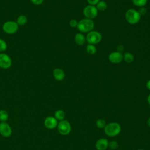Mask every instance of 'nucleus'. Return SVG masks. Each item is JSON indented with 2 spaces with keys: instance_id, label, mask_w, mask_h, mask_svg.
<instances>
[{
  "instance_id": "obj_1",
  "label": "nucleus",
  "mask_w": 150,
  "mask_h": 150,
  "mask_svg": "<svg viewBox=\"0 0 150 150\" xmlns=\"http://www.w3.org/2000/svg\"><path fill=\"white\" fill-rule=\"evenodd\" d=\"M94 28V22L92 19L83 18L78 21L77 28L80 33H87L93 30Z\"/></svg>"
},
{
  "instance_id": "obj_2",
  "label": "nucleus",
  "mask_w": 150,
  "mask_h": 150,
  "mask_svg": "<svg viewBox=\"0 0 150 150\" xmlns=\"http://www.w3.org/2000/svg\"><path fill=\"white\" fill-rule=\"evenodd\" d=\"M141 16L138 11L135 9H128L125 13V19L127 22L131 25L138 23L141 19Z\"/></svg>"
},
{
  "instance_id": "obj_3",
  "label": "nucleus",
  "mask_w": 150,
  "mask_h": 150,
  "mask_svg": "<svg viewBox=\"0 0 150 150\" xmlns=\"http://www.w3.org/2000/svg\"><path fill=\"white\" fill-rule=\"evenodd\" d=\"M104 129L105 134L110 137H114L118 135L121 132V126L117 122H110L105 125Z\"/></svg>"
},
{
  "instance_id": "obj_4",
  "label": "nucleus",
  "mask_w": 150,
  "mask_h": 150,
  "mask_svg": "<svg viewBox=\"0 0 150 150\" xmlns=\"http://www.w3.org/2000/svg\"><path fill=\"white\" fill-rule=\"evenodd\" d=\"M86 39L88 44L95 45L101 42L102 39V35L99 32L93 30L87 33Z\"/></svg>"
},
{
  "instance_id": "obj_5",
  "label": "nucleus",
  "mask_w": 150,
  "mask_h": 150,
  "mask_svg": "<svg viewBox=\"0 0 150 150\" xmlns=\"http://www.w3.org/2000/svg\"><path fill=\"white\" fill-rule=\"evenodd\" d=\"M18 25L13 21H6L2 25L3 31L7 34H13L18 30Z\"/></svg>"
},
{
  "instance_id": "obj_6",
  "label": "nucleus",
  "mask_w": 150,
  "mask_h": 150,
  "mask_svg": "<svg viewBox=\"0 0 150 150\" xmlns=\"http://www.w3.org/2000/svg\"><path fill=\"white\" fill-rule=\"evenodd\" d=\"M57 128L58 132L62 135H68L70 132L71 129L70 122L66 120L60 121L57 124Z\"/></svg>"
},
{
  "instance_id": "obj_7",
  "label": "nucleus",
  "mask_w": 150,
  "mask_h": 150,
  "mask_svg": "<svg viewBox=\"0 0 150 150\" xmlns=\"http://www.w3.org/2000/svg\"><path fill=\"white\" fill-rule=\"evenodd\" d=\"M83 12L86 18L93 20L97 17L98 11L96 6L88 5L84 8Z\"/></svg>"
},
{
  "instance_id": "obj_8",
  "label": "nucleus",
  "mask_w": 150,
  "mask_h": 150,
  "mask_svg": "<svg viewBox=\"0 0 150 150\" xmlns=\"http://www.w3.org/2000/svg\"><path fill=\"white\" fill-rule=\"evenodd\" d=\"M11 58L5 53H0V67L4 69H8L11 66Z\"/></svg>"
},
{
  "instance_id": "obj_9",
  "label": "nucleus",
  "mask_w": 150,
  "mask_h": 150,
  "mask_svg": "<svg viewBox=\"0 0 150 150\" xmlns=\"http://www.w3.org/2000/svg\"><path fill=\"white\" fill-rule=\"evenodd\" d=\"M12 133V128L6 122H0V134L5 138H8L11 136Z\"/></svg>"
},
{
  "instance_id": "obj_10",
  "label": "nucleus",
  "mask_w": 150,
  "mask_h": 150,
  "mask_svg": "<svg viewBox=\"0 0 150 150\" xmlns=\"http://www.w3.org/2000/svg\"><path fill=\"white\" fill-rule=\"evenodd\" d=\"M108 60L114 64L120 63L123 60V54L121 52L118 51L112 52L108 55Z\"/></svg>"
},
{
  "instance_id": "obj_11",
  "label": "nucleus",
  "mask_w": 150,
  "mask_h": 150,
  "mask_svg": "<svg viewBox=\"0 0 150 150\" xmlns=\"http://www.w3.org/2000/svg\"><path fill=\"white\" fill-rule=\"evenodd\" d=\"M58 124L57 120L54 118V117L49 116L47 117L44 120V125L46 128L49 129H54L57 127Z\"/></svg>"
},
{
  "instance_id": "obj_12",
  "label": "nucleus",
  "mask_w": 150,
  "mask_h": 150,
  "mask_svg": "<svg viewBox=\"0 0 150 150\" xmlns=\"http://www.w3.org/2000/svg\"><path fill=\"white\" fill-rule=\"evenodd\" d=\"M108 141L105 138H100L96 142V148L97 150H105L108 146Z\"/></svg>"
},
{
  "instance_id": "obj_13",
  "label": "nucleus",
  "mask_w": 150,
  "mask_h": 150,
  "mask_svg": "<svg viewBox=\"0 0 150 150\" xmlns=\"http://www.w3.org/2000/svg\"><path fill=\"white\" fill-rule=\"evenodd\" d=\"M53 76L56 80L62 81L65 77V73L62 69L60 68H56L53 71Z\"/></svg>"
},
{
  "instance_id": "obj_14",
  "label": "nucleus",
  "mask_w": 150,
  "mask_h": 150,
  "mask_svg": "<svg viewBox=\"0 0 150 150\" xmlns=\"http://www.w3.org/2000/svg\"><path fill=\"white\" fill-rule=\"evenodd\" d=\"M74 41L77 45H79V46L83 45L86 42V36L82 33H80V32L77 33L75 35Z\"/></svg>"
},
{
  "instance_id": "obj_15",
  "label": "nucleus",
  "mask_w": 150,
  "mask_h": 150,
  "mask_svg": "<svg viewBox=\"0 0 150 150\" xmlns=\"http://www.w3.org/2000/svg\"><path fill=\"white\" fill-rule=\"evenodd\" d=\"M28 22V18L26 15H19L16 19V23L18 26H23L25 25Z\"/></svg>"
},
{
  "instance_id": "obj_16",
  "label": "nucleus",
  "mask_w": 150,
  "mask_h": 150,
  "mask_svg": "<svg viewBox=\"0 0 150 150\" xmlns=\"http://www.w3.org/2000/svg\"><path fill=\"white\" fill-rule=\"evenodd\" d=\"M123 60L127 63H131L134 61V55L131 53L125 52L123 54Z\"/></svg>"
},
{
  "instance_id": "obj_17",
  "label": "nucleus",
  "mask_w": 150,
  "mask_h": 150,
  "mask_svg": "<svg viewBox=\"0 0 150 150\" xmlns=\"http://www.w3.org/2000/svg\"><path fill=\"white\" fill-rule=\"evenodd\" d=\"M107 4L104 1H100L96 5L98 11H104L107 8Z\"/></svg>"
},
{
  "instance_id": "obj_18",
  "label": "nucleus",
  "mask_w": 150,
  "mask_h": 150,
  "mask_svg": "<svg viewBox=\"0 0 150 150\" xmlns=\"http://www.w3.org/2000/svg\"><path fill=\"white\" fill-rule=\"evenodd\" d=\"M65 113L62 110H58L54 112V118L59 121H62L64 120Z\"/></svg>"
},
{
  "instance_id": "obj_19",
  "label": "nucleus",
  "mask_w": 150,
  "mask_h": 150,
  "mask_svg": "<svg viewBox=\"0 0 150 150\" xmlns=\"http://www.w3.org/2000/svg\"><path fill=\"white\" fill-rule=\"evenodd\" d=\"M86 52L88 54L93 55L94 54L97 52V48L95 45L88 44L86 46Z\"/></svg>"
},
{
  "instance_id": "obj_20",
  "label": "nucleus",
  "mask_w": 150,
  "mask_h": 150,
  "mask_svg": "<svg viewBox=\"0 0 150 150\" xmlns=\"http://www.w3.org/2000/svg\"><path fill=\"white\" fill-rule=\"evenodd\" d=\"M132 4L138 7H143L145 6L147 3L148 0H131Z\"/></svg>"
},
{
  "instance_id": "obj_21",
  "label": "nucleus",
  "mask_w": 150,
  "mask_h": 150,
  "mask_svg": "<svg viewBox=\"0 0 150 150\" xmlns=\"http://www.w3.org/2000/svg\"><path fill=\"white\" fill-rule=\"evenodd\" d=\"M9 118V114L5 110H0V121L1 122H6Z\"/></svg>"
},
{
  "instance_id": "obj_22",
  "label": "nucleus",
  "mask_w": 150,
  "mask_h": 150,
  "mask_svg": "<svg viewBox=\"0 0 150 150\" xmlns=\"http://www.w3.org/2000/svg\"><path fill=\"white\" fill-rule=\"evenodd\" d=\"M96 124L98 128H104L106 125V123H105V121L104 119L100 118L96 121Z\"/></svg>"
},
{
  "instance_id": "obj_23",
  "label": "nucleus",
  "mask_w": 150,
  "mask_h": 150,
  "mask_svg": "<svg viewBox=\"0 0 150 150\" xmlns=\"http://www.w3.org/2000/svg\"><path fill=\"white\" fill-rule=\"evenodd\" d=\"M7 49V44L2 39H0V52H4Z\"/></svg>"
},
{
  "instance_id": "obj_24",
  "label": "nucleus",
  "mask_w": 150,
  "mask_h": 150,
  "mask_svg": "<svg viewBox=\"0 0 150 150\" xmlns=\"http://www.w3.org/2000/svg\"><path fill=\"white\" fill-rule=\"evenodd\" d=\"M108 146L111 149H115L118 147V144L115 141H112L108 143Z\"/></svg>"
},
{
  "instance_id": "obj_25",
  "label": "nucleus",
  "mask_w": 150,
  "mask_h": 150,
  "mask_svg": "<svg viewBox=\"0 0 150 150\" xmlns=\"http://www.w3.org/2000/svg\"><path fill=\"white\" fill-rule=\"evenodd\" d=\"M78 21L75 19H72L69 22V25L71 28H77Z\"/></svg>"
},
{
  "instance_id": "obj_26",
  "label": "nucleus",
  "mask_w": 150,
  "mask_h": 150,
  "mask_svg": "<svg viewBox=\"0 0 150 150\" xmlns=\"http://www.w3.org/2000/svg\"><path fill=\"white\" fill-rule=\"evenodd\" d=\"M138 11L139 13L140 14V15L142 16V15H144L146 13L147 9L145 6H143V7H140Z\"/></svg>"
},
{
  "instance_id": "obj_27",
  "label": "nucleus",
  "mask_w": 150,
  "mask_h": 150,
  "mask_svg": "<svg viewBox=\"0 0 150 150\" xmlns=\"http://www.w3.org/2000/svg\"><path fill=\"white\" fill-rule=\"evenodd\" d=\"M44 0H30L31 2L35 5H40L42 4Z\"/></svg>"
},
{
  "instance_id": "obj_28",
  "label": "nucleus",
  "mask_w": 150,
  "mask_h": 150,
  "mask_svg": "<svg viewBox=\"0 0 150 150\" xmlns=\"http://www.w3.org/2000/svg\"><path fill=\"white\" fill-rule=\"evenodd\" d=\"M100 1V0H87V2L88 3V5H94V6H96V4H97Z\"/></svg>"
},
{
  "instance_id": "obj_29",
  "label": "nucleus",
  "mask_w": 150,
  "mask_h": 150,
  "mask_svg": "<svg viewBox=\"0 0 150 150\" xmlns=\"http://www.w3.org/2000/svg\"><path fill=\"white\" fill-rule=\"evenodd\" d=\"M123 48H124V47H123V46L122 45H119L117 46V51L121 52V51L123 50Z\"/></svg>"
},
{
  "instance_id": "obj_30",
  "label": "nucleus",
  "mask_w": 150,
  "mask_h": 150,
  "mask_svg": "<svg viewBox=\"0 0 150 150\" xmlns=\"http://www.w3.org/2000/svg\"><path fill=\"white\" fill-rule=\"evenodd\" d=\"M146 88H147L149 90H150V79L147 81V82H146Z\"/></svg>"
},
{
  "instance_id": "obj_31",
  "label": "nucleus",
  "mask_w": 150,
  "mask_h": 150,
  "mask_svg": "<svg viewBox=\"0 0 150 150\" xmlns=\"http://www.w3.org/2000/svg\"><path fill=\"white\" fill-rule=\"evenodd\" d=\"M147 101H148V104L150 105V94L147 97Z\"/></svg>"
},
{
  "instance_id": "obj_32",
  "label": "nucleus",
  "mask_w": 150,
  "mask_h": 150,
  "mask_svg": "<svg viewBox=\"0 0 150 150\" xmlns=\"http://www.w3.org/2000/svg\"><path fill=\"white\" fill-rule=\"evenodd\" d=\"M147 124L150 127V117L148 118V119L147 120Z\"/></svg>"
},
{
  "instance_id": "obj_33",
  "label": "nucleus",
  "mask_w": 150,
  "mask_h": 150,
  "mask_svg": "<svg viewBox=\"0 0 150 150\" xmlns=\"http://www.w3.org/2000/svg\"><path fill=\"white\" fill-rule=\"evenodd\" d=\"M138 150H144V149H138Z\"/></svg>"
}]
</instances>
